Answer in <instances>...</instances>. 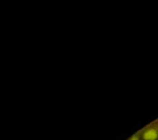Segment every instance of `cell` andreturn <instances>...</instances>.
Segmentation results:
<instances>
[{
    "mask_svg": "<svg viewBox=\"0 0 158 140\" xmlns=\"http://www.w3.org/2000/svg\"><path fill=\"white\" fill-rule=\"evenodd\" d=\"M157 138V132L154 129H150L143 134L144 140H155Z\"/></svg>",
    "mask_w": 158,
    "mask_h": 140,
    "instance_id": "6da1fadb",
    "label": "cell"
},
{
    "mask_svg": "<svg viewBox=\"0 0 158 140\" xmlns=\"http://www.w3.org/2000/svg\"><path fill=\"white\" fill-rule=\"evenodd\" d=\"M130 140H138V138H137L136 136H133V137L130 138Z\"/></svg>",
    "mask_w": 158,
    "mask_h": 140,
    "instance_id": "7a4b0ae2",
    "label": "cell"
}]
</instances>
